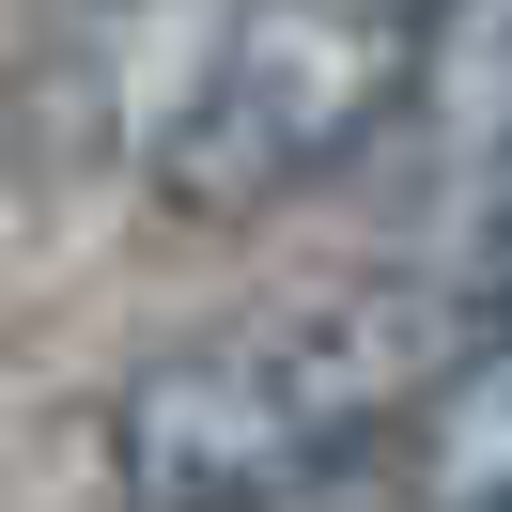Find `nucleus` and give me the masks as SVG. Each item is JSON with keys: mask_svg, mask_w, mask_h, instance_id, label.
<instances>
[{"mask_svg": "<svg viewBox=\"0 0 512 512\" xmlns=\"http://www.w3.org/2000/svg\"><path fill=\"white\" fill-rule=\"evenodd\" d=\"M466 326H481L466 295L373 280V295H326V311H280V326L171 342L109 388V497L125 512H295L419 435Z\"/></svg>", "mask_w": 512, "mask_h": 512, "instance_id": "f257e3e1", "label": "nucleus"}, {"mask_svg": "<svg viewBox=\"0 0 512 512\" xmlns=\"http://www.w3.org/2000/svg\"><path fill=\"white\" fill-rule=\"evenodd\" d=\"M419 47L373 32V16H326V0H233L218 63L187 78V109L156 125V202L171 218H264L311 171H342L357 140L404 109Z\"/></svg>", "mask_w": 512, "mask_h": 512, "instance_id": "f03ea898", "label": "nucleus"}, {"mask_svg": "<svg viewBox=\"0 0 512 512\" xmlns=\"http://www.w3.org/2000/svg\"><path fill=\"white\" fill-rule=\"evenodd\" d=\"M404 481H419V512H512V295L466 326L450 388L419 404V435H404Z\"/></svg>", "mask_w": 512, "mask_h": 512, "instance_id": "7ed1b4c3", "label": "nucleus"}, {"mask_svg": "<svg viewBox=\"0 0 512 512\" xmlns=\"http://www.w3.org/2000/svg\"><path fill=\"white\" fill-rule=\"evenodd\" d=\"M404 109L450 140V156H497V171H512V0H435Z\"/></svg>", "mask_w": 512, "mask_h": 512, "instance_id": "20e7f679", "label": "nucleus"}, {"mask_svg": "<svg viewBox=\"0 0 512 512\" xmlns=\"http://www.w3.org/2000/svg\"><path fill=\"white\" fill-rule=\"evenodd\" d=\"M326 16H373V32H404V47L435 32V0H326Z\"/></svg>", "mask_w": 512, "mask_h": 512, "instance_id": "39448f33", "label": "nucleus"}, {"mask_svg": "<svg viewBox=\"0 0 512 512\" xmlns=\"http://www.w3.org/2000/svg\"><path fill=\"white\" fill-rule=\"evenodd\" d=\"M497 249H512V187H497Z\"/></svg>", "mask_w": 512, "mask_h": 512, "instance_id": "423d86ee", "label": "nucleus"}]
</instances>
